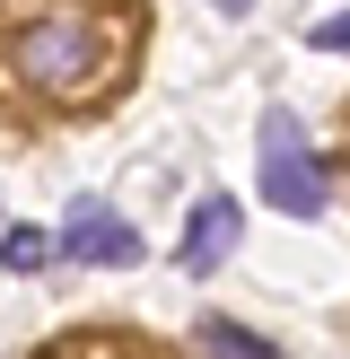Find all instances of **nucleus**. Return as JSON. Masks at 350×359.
<instances>
[{
    "instance_id": "1",
    "label": "nucleus",
    "mask_w": 350,
    "mask_h": 359,
    "mask_svg": "<svg viewBox=\"0 0 350 359\" xmlns=\"http://www.w3.org/2000/svg\"><path fill=\"white\" fill-rule=\"evenodd\" d=\"M105 62V27L88 9H35L27 27H18V79L44 88V97H70V88H88Z\"/></svg>"
},
{
    "instance_id": "2",
    "label": "nucleus",
    "mask_w": 350,
    "mask_h": 359,
    "mask_svg": "<svg viewBox=\"0 0 350 359\" xmlns=\"http://www.w3.org/2000/svg\"><path fill=\"white\" fill-rule=\"evenodd\" d=\"M262 202L280 210V219H324V202H332V184H324V167H315V149L298 140V114H262Z\"/></svg>"
},
{
    "instance_id": "3",
    "label": "nucleus",
    "mask_w": 350,
    "mask_h": 359,
    "mask_svg": "<svg viewBox=\"0 0 350 359\" xmlns=\"http://www.w3.org/2000/svg\"><path fill=\"white\" fill-rule=\"evenodd\" d=\"M52 237H62L70 263H97V272H132V263L149 255V245H140V228L122 219L114 202H97V193H88V202H70V219L52 228Z\"/></svg>"
},
{
    "instance_id": "4",
    "label": "nucleus",
    "mask_w": 350,
    "mask_h": 359,
    "mask_svg": "<svg viewBox=\"0 0 350 359\" xmlns=\"http://www.w3.org/2000/svg\"><path fill=\"white\" fill-rule=\"evenodd\" d=\"M237 237H245V202H237V193H202V202H192V219H184L175 263H184L192 280H210L227 255H237Z\"/></svg>"
},
{
    "instance_id": "5",
    "label": "nucleus",
    "mask_w": 350,
    "mask_h": 359,
    "mask_svg": "<svg viewBox=\"0 0 350 359\" xmlns=\"http://www.w3.org/2000/svg\"><path fill=\"white\" fill-rule=\"evenodd\" d=\"M52 255H62L52 228H0V272H44Z\"/></svg>"
},
{
    "instance_id": "6",
    "label": "nucleus",
    "mask_w": 350,
    "mask_h": 359,
    "mask_svg": "<svg viewBox=\"0 0 350 359\" xmlns=\"http://www.w3.org/2000/svg\"><path fill=\"white\" fill-rule=\"evenodd\" d=\"M202 351H210V359H280L272 342H262V333L227 325V316H210V325H202Z\"/></svg>"
},
{
    "instance_id": "7",
    "label": "nucleus",
    "mask_w": 350,
    "mask_h": 359,
    "mask_svg": "<svg viewBox=\"0 0 350 359\" xmlns=\"http://www.w3.org/2000/svg\"><path fill=\"white\" fill-rule=\"evenodd\" d=\"M307 44H315V53H350V9L315 18V27H307Z\"/></svg>"
}]
</instances>
